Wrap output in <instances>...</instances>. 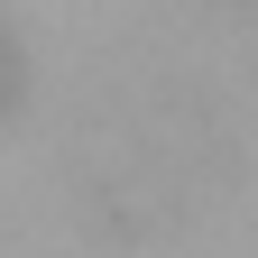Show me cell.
<instances>
[{"mask_svg": "<svg viewBox=\"0 0 258 258\" xmlns=\"http://www.w3.org/2000/svg\"><path fill=\"white\" fill-rule=\"evenodd\" d=\"M221 166V111L194 92L184 74H157V83H120L83 111V139H74V175H83V203L92 221L111 231H166V221H194L212 203Z\"/></svg>", "mask_w": 258, "mask_h": 258, "instance_id": "obj_1", "label": "cell"}, {"mask_svg": "<svg viewBox=\"0 0 258 258\" xmlns=\"http://www.w3.org/2000/svg\"><path fill=\"white\" fill-rule=\"evenodd\" d=\"M10 92H19V64H10V37H0V111H10Z\"/></svg>", "mask_w": 258, "mask_h": 258, "instance_id": "obj_2", "label": "cell"}]
</instances>
